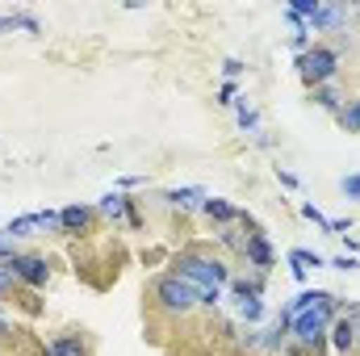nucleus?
<instances>
[{"mask_svg": "<svg viewBox=\"0 0 360 356\" xmlns=\"http://www.w3.org/2000/svg\"><path fill=\"white\" fill-rule=\"evenodd\" d=\"M260 276L256 281H231V293H235V314L243 319V323H260L264 314H269V306H264V298H260Z\"/></svg>", "mask_w": 360, "mask_h": 356, "instance_id": "5", "label": "nucleus"}, {"mask_svg": "<svg viewBox=\"0 0 360 356\" xmlns=\"http://www.w3.org/2000/svg\"><path fill=\"white\" fill-rule=\"evenodd\" d=\"M130 205H134L130 197H122V193H105L96 210H101L105 218H113V222H117V218H126V214H130Z\"/></svg>", "mask_w": 360, "mask_h": 356, "instance_id": "16", "label": "nucleus"}, {"mask_svg": "<svg viewBox=\"0 0 360 356\" xmlns=\"http://www.w3.org/2000/svg\"><path fill=\"white\" fill-rule=\"evenodd\" d=\"M310 101H314V105H323V109H331V113H340V109H344V96H340V89H331V84H319V89L310 92Z\"/></svg>", "mask_w": 360, "mask_h": 356, "instance_id": "17", "label": "nucleus"}, {"mask_svg": "<svg viewBox=\"0 0 360 356\" xmlns=\"http://www.w3.org/2000/svg\"><path fill=\"white\" fill-rule=\"evenodd\" d=\"M201 214H205V218H214L218 227L243 222V210H239V205H231L226 197H205V201H201Z\"/></svg>", "mask_w": 360, "mask_h": 356, "instance_id": "9", "label": "nucleus"}, {"mask_svg": "<svg viewBox=\"0 0 360 356\" xmlns=\"http://www.w3.org/2000/svg\"><path fill=\"white\" fill-rule=\"evenodd\" d=\"M42 356H89V348L80 336H55L42 344Z\"/></svg>", "mask_w": 360, "mask_h": 356, "instance_id": "12", "label": "nucleus"}, {"mask_svg": "<svg viewBox=\"0 0 360 356\" xmlns=\"http://www.w3.org/2000/svg\"><path fill=\"white\" fill-rule=\"evenodd\" d=\"M335 117H340V126H344L348 134H360V96H356V101H348Z\"/></svg>", "mask_w": 360, "mask_h": 356, "instance_id": "18", "label": "nucleus"}, {"mask_svg": "<svg viewBox=\"0 0 360 356\" xmlns=\"http://www.w3.org/2000/svg\"><path fill=\"white\" fill-rule=\"evenodd\" d=\"M218 105H235V84H222L218 89Z\"/></svg>", "mask_w": 360, "mask_h": 356, "instance_id": "26", "label": "nucleus"}, {"mask_svg": "<svg viewBox=\"0 0 360 356\" xmlns=\"http://www.w3.org/2000/svg\"><path fill=\"white\" fill-rule=\"evenodd\" d=\"M8 268H13V276L25 281L30 289H42V285L51 281V265H46L42 256H21V252H17V256L8 260Z\"/></svg>", "mask_w": 360, "mask_h": 356, "instance_id": "7", "label": "nucleus"}, {"mask_svg": "<svg viewBox=\"0 0 360 356\" xmlns=\"http://www.w3.org/2000/svg\"><path fill=\"white\" fill-rule=\"evenodd\" d=\"M327 336H331V344H335V352L348 356L356 348V323H352V314H335V323L327 327Z\"/></svg>", "mask_w": 360, "mask_h": 356, "instance_id": "8", "label": "nucleus"}, {"mask_svg": "<svg viewBox=\"0 0 360 356\" xmlns=\"http://www.w3.org/2000/svg\"><path fill=\"white\" fill-rule=\"evenodd\" d=\"M335 72H340V51H331V46H310L306 55H297V76H302L310 89L331 84Z\"/></svg>", "mask_w": 360, "mask_h": 356, "instance_id": "4", "label": "nucleus"}, {"mask_svg": "<svg viewBox=\"0 0 360 356\" xmlns=\"http://www.w3.org/2000/svg\"><path fill=\"white\" fill-rule=\"evenodd\" d=\"M218 243H222V248H231V252H243V248H248V239H243V231H235V222L218 231Z\"/></svg>", "mask_w": 360, "mask_h": 356, "instance_id": "19", "label": "nucleus"}, {"mask_svg": "<svg viewBox=\"0 0 360 356\" xmlns=\"http://www.w3.org/2000/svg\"><path fill=\"white\" fill-rule=\"evenodd\" d=\"M344 21H348V8H344V4H323L319 17L310 21V34H314V30H340Z\"/></svg>", "mask_w": 360, "mask_h": 356, "instance_id": "14", "label": "nucleus"}, {"mask_svg": "<svg viewBox=\"0 0 360 356\" xmlns=\"http://www.w3.org/2000/svg\"><path fill=\"white\" fill-rule=\"evenodd\" d=\"M222 72H226V80L243 76V59H226V63H222Z\"/></svg>", "mask_w": 360, "mask_h": 356, "instance_id": "22", "label": "nucleus"}, {"mask_svg": "<svg viewBox=\"0 0 360 356\" xmlns=\"http://www.w3.org/2000/svg\"><path fill=\"white\" fill-rule=\"evenodd\" d=\"M46 231H63V227H59V210H42V214H25V218H13L4 235L17 243V239H38V235H46Z\"/></svg>", "mask_w": 360, "mask_h": 356, "instance_id": "6", "label": "nucleus"}, {"mask_svg": "<svg viewBox=\"0 0 360 356\" xmlns=\"http://www.w3.org/2000/svg\"><path fill=\"white\" fill-rule=\"evenodd\" d=\"M327 260L319 256V252H306V248H297V252H289V272L297 276V281H306V272L310 268H323Z\"/></svg>", "mask_w": 360, "mask_h": 356, "instance_id": "15", "label": "nucleus"}, {"mask_svg": "<svg viewBox=\"0 0 360 356\" xmlns=\"http://www.w3.org/2000/svg\"><path fill=\"white\" fill-rule=\"evenodd\" d=\"M302 218H310V222L327 227V218H323V210H319V205H302Z\"/></svg>", "mask_w": 360, "mask_h": 356, "instance_id": "23", "label": "nucleus"}, {"mask_svg": "<svg viewBox=\"0 0 360 356\" xmlns=\"http://www.w3.org/2000/svg\"><path fill=\"white\" fill-rule=\"evenodd\" d=\"M235 117H239L243 130H256V126H260V117H256V109H252L248 101H235Z\"/></svg>", "mask_w": 360, "mask_h": 356, "instance_id": "20", "label": "nucleus"}, {"mask_svg": "<svg viewBox=\"0 0 360 356\" xmlns=\"http://www.w3.org/2000/svg\"><path fill=\"white\" fill-rule=\"evenodd\" d=\"M13 281H17V276H13V268H8V265H0V298L8 293V285H13Z\"/></svg>", "mask_w": 360, "mask_h": 356, "instance_id": "25", "label": "nucleus"}, {"mask_svg": "<svg viewBox=\"0 0 360 356\" xmlns=\"http://www.w3.org/2000/svg\"><path fill=\"white\" fill-rule=\"evenodd\" d=\"M331 265H335V268H344V272H356V260H348V256H340V260H331Z\"/></svg>", "mask_w": 360, "mask_h": 356, "instance_id": "27", "label": "nucleus"}, {"mask_svg": "<svg viewBox=\"0 0 360 356\" xmlns=\"http://www.w3.org/2000/svg\"><path fill=\"white\" fill-rule=\"evenodd\" d=\"M155 306L164 310V314H193L197 306H201V289L197 285H188L184 276L176 272H164L160 281H155Z\"/></svg>", "mask_w": 360, "mask_h": 356, "instance_id": "3", "label": "nucleus"}, {"mask_svg": "<svg viewBox=\"0 0 360 356\" xmlns=\"http://www.w3.org/2000/svg\"><path fill=\"white\" fill-rule=\"evenodd\" d=\"M306 352V348H302V344H297V348H285V356H302Z\"/></svg>", "mask_w": 360, "mask_h": 356, "instance_id": "28", "label": "nucleus"}, {"mask_svg": "<svg viewBox=\"0 0 360 356\" xmlns=\"http://www.w3.org/2000/svg\"><path fill=\"white\" fill-rule=\"evenodd\" d=\"M172 268H176V276H184L188 285L201 289V298L214 293V289L222 293L231 285V268L222 265V260H214V256H201V252H180L176 260H172Z\"/></svg>", "mask_w": 360, "mask_h": 356, "instance_id": "2", "label": "nucleus"}, {"mask_svg": "<svg viewBox=\"0 0 360 356\" xmlns=\"http://www.w3.org/2000/svg\"><path fill=\"white\" fill-rule=\"evenodd\" d=\"M335 314H340V302H335L331 293L314 289V293H310V306L289 319V331L297 336V344H302L306 352H314V348L327 340V327L335 323Z\"/></svg>", "mask_w": 360, "mask_h": 356, "instance_id": "1", "label": "nucleus"}, {"mask_svg": "<svg viewBox=\"0 0 360 356\" xmlns=\"http://www.w3.org/2000/svg\"><path fill=\"white\" fill-rule=\"evenodd\" d=\"M0 340H8V323L4 319H0Z\"/></svg>", "mask_w": 360, "mask_h": 356, "instance_id": "29", "label": "nucleus"}, {"mask_svg": "<svg viewBox=\"0 0 360 356\" xmlns=\"http://www.w3.org/2000/svg\"><path fill=\"white\" fill-rule=\"evenodd\" d=\"M205 197H210L205 189H172V193H164V201H168L172 210H201Z\"/></svg>", "mask_w": 360, "mask_h": 356, "instance_id": "13", "label": "nucleus"}, {"mask_svg": "<svg viewBox=\"0 0 360 356\" xmlns=\"http://www.w3.org/2000/svg\"><path fill=\"white\" fill-rule=\"evenodd\" d=\"M243 256H248V265L260 268V272H264V268H272V260H276V256H272V248H269V239H264L260 231H256V235H248V248H243Z\"/></svg>", "mask_w": 360, "mask_h": 356, "instance_id": "10", "label": "nucleus"}, {"mask_svg": "<svg viewBox=\"0 0 360 356\" xmlns=\"http://www.w3.org/2000/svg\"><path fill=\"white\" fill-rule=\"evenodd\" d=\"M89 222H92L89 205H68V210H59V227H63V235H80V231H89Z\"/></svg>", "mask_w": 360, "mask_h": 356, "instance_id": "11", "label": "nucleus"}, {"mask_svg": "<svg viewBox=\"0 0 360 356\" xmlns=\"http://www.w3.org/2000/svg\"><path fill=\"white\" fill-rule=\"evenodd\" d=\"M340 189H344V197H348V201H360V172L344 177V180H340Z\"/></svg>", "mask_w": 360, "mask_h": 356, "instance_id": "21", "label": "nucleus"}, {"mask_svg": "<svg viewBox=\"0 0 360 356\" xmlns=\"http://www.w3.org/2000/svg\"><path fill=\"white\" fill-rule=\"evenodd\" d=\"M13 256H17V252H13V239H8V235H0V265H8Z\"/></svg>", "mask_w": 360, "mask_h": 356, "instance_id": "24", "label": "nucleus"}]
</instances>
